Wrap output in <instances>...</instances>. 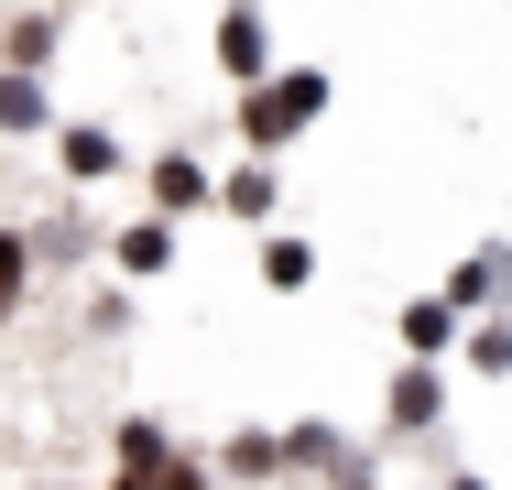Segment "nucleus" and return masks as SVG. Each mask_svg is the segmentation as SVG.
Masks as SVG:
<instances>
[{
  "label": "nucleus",
  "mask_w": 512,
  "mask_h": 490,
  "mask_svg": "<svg viewBox=\"0 0 512 490\" xmlns=\"http://www.w3.org/2000/svg\"><path fill=\"white\" fill-rule=\"evenodd\" d=\"M284 447H295V436H240V447H229V469H240V480H262V469H273Z\"/></svg>",
  "instance_id": "obj_11"
},
{
  "label": "nucleus",
  "mask_w": 512,
  "mask_h": 490,
  "mask_svg": "<svg viewBox=\"0 0 512 490\" xmlns=\"http://www.w3.org/2000/svg\"><path fill=\"white\" fill-rule=\"evenodd\" d=\"M404 338L414 349H447V338H458V305H447V294H436V305H404Z\"/></svg>",
  "instance_id": "obj_4"
},
{
  "label": "nucleus",
  "mask_w": 512,
  "mask_h": 490,
  "mask_svg": "<svg viewBox=\"0 0 512 490\" xmlns=\"http://www.w3.org/2000/svg\"><path fill=\"white\" fill-rule=\"evenodd\" d=\"M153 196H164V207H207V175L186 153H164V164H153Z\"/></svg>",
  "instance_id": "obj_3"
},
{
  "label": "nucleus",
  "mask_w": 512,
  "mask_h": 490,
  "mask_svg": "<svg viewBox=\"0 0 512 490\" xmlns=\"http://www.w3.org/2000/svg\"><path fill=\"white\" fill-rule=\"evenodd\" d=\"M164 251H175L164 229H131V240H120V273H164Z\"/></svg>",
  "instance_id": "obj_9"
},
{
  "label": "nucleus",
  "mask_w": 512,
  "mask_h": 490,
  "mask_svg": "<svg viewBox=\"0 0 512 490\" xmlns=\"http://www.w3.org/2000/svg\"><path fill=\"white\" fill-rule=\"evenodd\" d=\"M153 458H175L164 425H120V469H153Z\"/></svg>",
  "instance_id": "obj_10"
},
{
  "label": "nucleus",
  "mask_w": 512,
  "mask_h": 490,
  "mask_svg": "<svg viewBox=\"0 0 512 490\" xmlns=\"http://www.w3.org/2000/svg\"><path fill=\"white\" fill-rule=\"evenodd\" d=\"M0 131H44V98H33L22 66H11V88H0Z\"/></svg>",
  "instance_id": "obj_5"
},
{
  "label": "nucleus",
  "mask_w": 512,
  "mask_h": 490,
  "mask_svg": "<svg viewBox=\"0 0 512 490\" xmlns=\"http://www.w3.org/2000/svg\"><path fill=\"white\" fill-rule=\"evenodd\" d=\"M316 109H327V77H316V66L273 77V88L251 77V98H240V142H251V153H273V142H295V131H306Z\"/></svg>",
  "instance_id": "obj_1"
},
{
  "label": "nucleus",
  "mask_w": 512,
  "mask_h": 490,
  "mask_svg": "<svg viewBox=\"0 0 512 490\" xmlns=\"http://www.w3.org/2000/svg\"><path fill=\"white\" fill-rule=\"evenodd\" d=\"M458 490H480V480H458Z\"/></svg>",
  "instance_id": "obj_13"
},
{
  "label": "nucleus",
  "mask_w": 512,
  "mask_h": 490,
  "mask_svg": "<svg viewBox=\"0 0 512 490\" xmlns=\"http://www.w3.org/2000/svg\"><path fill=\"white\" fill-rule=\"evenodd\" d=\"M66 164H77V175H109V164H120V142H109V131H66Z\"/></svg>",
  "instance_id": "obj_8"
},
{
  "label": "nucleus",
  "mask_w": 512,
  "mask_h": 490,
  "mask_svg": "<svg viewBox=\"0 0 512 490\" xmlns=\"http://www.w3.org/2000/svg\"><path fill=\"white\" fill-rule=\"evenodd\" d=\"M425 414H436V371H404L393 382V425H425Z\"/></svg>",
  "instance_id": "obj_6"
},
{
  "label": "nucleus",
  "mask_w": 512,
  "mask_h": 490,
  "mask_svg": "<svg viewBox=\"0 0 512 490\" xmlns=\"http://www.w3.org/2000/svg\"><path fill=\"white\" fill-rule=\"evenodd\" d=\"M120 490H207L186 458H153V469H120Z\"/></svg>",
  "instance_id": "obj_7"
},
{
  "label": "nucleus",
  "mask_w": 512,
  "mask_h": 490,
  "mask_svg": "<svg viewBox=\"0 0 512 490\" xmlns=\"http://www.w3.org/2000/svg\"><path fill=\"white\" fill-rule=\"evenodd\" d=\"M218 66H229V77H262V66H273V33H262V11H251V0L218 22Z\"/></svg>",
  "instance_id": "obj_2"
},
{
  "label": "nucleus",
  "mask_w": 512,
  "mask_h": 490,
  "mask_svg": "<svg viewBox=\"0 0 512 490\" xmlns=\"http://www.w3.org/2000/svg\"><path fill=\"white\" fill-rule=\"evenodd\" d=\"M218 207H240V218H262V207H273V175H229V196H218Z\"/></svg>",
  "instance_id": "obj_12"
}]
</instances>
